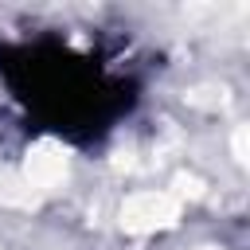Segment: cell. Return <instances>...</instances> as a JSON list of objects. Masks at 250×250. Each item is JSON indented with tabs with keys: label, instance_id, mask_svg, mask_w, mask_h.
I'll list each match as a JSON object with an SVG mask.
<instances>
[{
	"label": "cell",
	"instance_id": "obj_1",
	"mask_svg": "<svg viewBox=\"0 0 250 250\" xmlns=\"http://www.w3.org/2000/svg\"><path fill=\"white\" fill-rule=\"evenodd\" d=\"M176 219V199L168 195H156V191H145V195H133L125 207H121V223L129 230H156L164 223Z\"/></svg>",
	"mask_w": 250,
	"mask_h": 250
},
{
	"label": "cell",
	"instance_id": "obj_2",
	"mask_svg": "<svg viewBox=\"0 0 250 250\" xmlns=\"http://www.w3.org/2000/svg\"><path fill=\"white\" fill-rule=\"evenodd\" d=\"M62 156L55 152V148H35L31 156H27V184H35V188H51L59 176H62Z\"/></svg>",
	"mask_w": 250,
	"mask_h": 250
}]
</instances>
